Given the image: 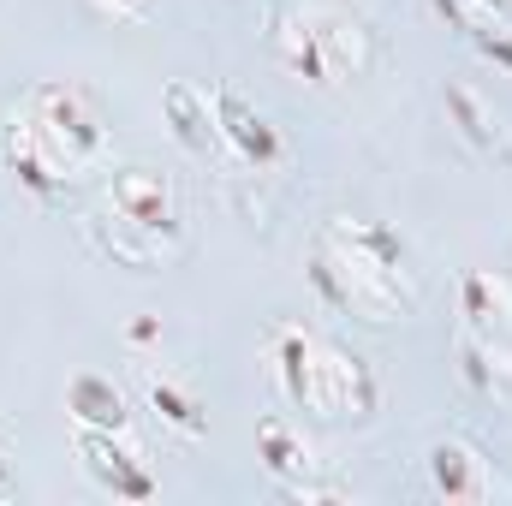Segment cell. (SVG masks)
Wrapping results in <instances>:
<instances>
[{
  "mask_svg": "<svg viewBox=\"0 0 512 506\" xmlns=\"http://www.w3.org/2000/svg\"><path fill=\"white\" fill-rule=\"evenodd\" d=\"M12 501V477H6V459H0V506Z\"/></svg>",
  "mask_w": 512,
  "mask_h": 506,
  "instance_id": "e0dca14e",
  "label": "cell"
},
{
  "mask_svg": "<svg viewBox=\"0 0 512 506\" xmlns=\"http://www.w3.org/2000/svg\"><path fill=\"white\" fill-rule=\"evenodd\" d=\"M268 364H274V381L286 393V405H298L304 417H322V423H364L382 399L376 387V370L346 352L340 340L304 328V322H280L274 328V346H268Z\"/></svg>",
  "mask_w": 512,
  "mask_h": 506,
  "instance_id": "277c9868",
  "label": "cell"
},
{
  "mask_svg": "<svg viewBox=\"0 0 512 506\" xmlns=\"http://www.w3.org/2000/svg\"><path fill=\"white\" fill-rule=\"evenodd\" d=\"M447 114H453L459 137H465L483 161L512 167V126H507V114H501L477 84H447Z\"/></svg>",
  "mask_w": 512,
  "mask_h": 506,
  "instance_id": "9c48e42d",
  "label": "cell"
},
{
  "mask_svg": "<svg viewBox=\"0 0 512 506\" xmlns=\"http://www.w3.org/2000/svg\"><path fill=\"white\" fill-rule=\"evenodd\" d=\"M6 167L18 173V185L42 203L66 197L108 149V114L102 96L84 84H30L12 114H6Z\"/></svg>",
  "mask_w": 512,
  "mask_h": 506,
  "instance_id": "6da1fadb",
  "label": "cell"
},
{
  "mask_svg": "<svg viewBox=\"0 0 512 506\" xmlns=\"http://www.w3.org/2000/svg\"><path fill=\"white\" fill-rule=\"evenodd\" d=\"M268 48L292 78H304L316 90L364 78L370 54H376L358 6H340V0H280L268 18Z\"/></svg>",
  "mask_w": 512,
  "mask_h": 506,
  "instance_id": "5b68a950",
  "label": "cell"
},
{
  "mask_svg": "<svg viewBox=\"0 0 512 506\" xmlns=\"http://www.w3.org/2000/svg\"><path fill=\"white\" fill-rule=\"evenodd\" d=\"M340 6H358V0H340Z\"/></svg>",
  "mask_w": 512,
  "mask_h": 506,
  "instance_id": "d6986e66",
  "label": "cell"
},
{
  "mask_svg": "<svg viewBox=\"0 0 512 506\" xmlns=\"http://www.w3.org/2000/svg\"><path fill=\"white\" fill-rule=\"evenodd\" d=\"M66 411H72L78 429H131L126 393H120L108 376H72V387H66Z\"/></svg>",
  "mask_w": 512,
  "mask_h": 506,
  "instance_id": "7c38bea8",
  "label": "cell"
},
{
  "mask_svg": "<svg viewBox=\"0 0 512 506\" xmlns=\"http://www.w3.org/2000/svg\"><path fill=\"white\" fill-rule=\"evenodd\" d=\"M96 256L120 262V268H167L179 262L191 245V209H185V191L167 167H149V161H131L114 167V179L102 185L90 221H84Z\"/></svg>",
  "mask_w": 512,
  "mask_h": 506,
  "instance_id": "3957f363",
  "label": "cell"
},
{
  "mask_svg": "<svg viewBox=\"0 0 512 506\" xmlns=\"http://www.w3.org/2000/svg\"><path fill=\"white\" fill-rule=\"evenodd\" d=\"M435 12H441L453 30H465L471 48H483L495 66L512 72V18L501 6H489V0H435Z\"/></svg>",
  "mask_w": 512,
  "mask_h": 506,
  "instance_id": "30bf717a",
  "label": "cell"
},
{
  "mask_svg": "<svg viewBox=\"0 0 512 506\" xmlns=\"http://www.w3.org/2000/svg\"><path fill=\"white\" fill-rule=\"evenodd\" d=\"M143 405H149L173 435H185V441L209 429V411H203L197 387L185 376H173V370H149V376H143Z\"/></svg>",
  "mask_w": 512,
  "mask_h": 506,
  "instance_id": "8fae6325",
  "label": "cell"
},
{
  "mask_svg": "<svg viewBox=\"0 0 512 506\" xmlns=\"http://www.w3.org/2000/svg\"><path fill=\"white\" fill-rule=\"evenodd\" d=\"M429 489L441 501H459V506L512 501V483L495 471V459H483L465 435H447V441L429 447Z\"/></svg>",
  "mask_w": 512,
  "mask_h": 506,
  "instance_id": "52a82bcc",
  "label": "cell"
},
{
  "mask_svg": "<svg viewBox=\"0 0 512 506\" xmlns=\"http://www.w3.org/2000/svg\"><path fill=\"white\" fill-rule=\"evenodd\" d=\"M161 114H167V126H173V137H179L185 149H215V114H209V90H197V84L173 78V84L161 90Z\"/></svg>",
  "mask_w": 512,
  "mask_h": 506,
  "instance_id": "4fadbf2b",
  "label": "cell"
},
{
  "mask_svg": "<svg viewBox=\"0 0 512 506\" xmlns=\"http://www.w3.org/2000/svg\"><path fill=\"white\" fill-rule=\"evenodd\" d=\"M78 459H84V471L114 495V501H149L161 483H155V471H149V459L131 447L126 429H78Z\"/></svg>",
  "mask_w": 512,
  "mask_h": 506,
  "instance_id": "ba28073f",
  "label": "cell"
},
{
  "mask_svg": "<svg viewBox=\"0 0 512 506\" xmlns=\"http://www.w3.org/2000/svg\"><path fill=\"white\" fill-rule=\"evenodd\" d=\"M102 12H114V18H149L155 12V0H96Z\"/></svg>",
  "mask_w": 512,
  "mask_h": 506,
  "instance_id": "9a60e30c",
  "label": "cell"
},
{
  "mask_svg": "<svg viewBox=\"0 0 512 506\" xmlns=\"http://www.w3.org/2000/svg\"><path fill=\"white\" fill-rule=\"evenodd\" d=\"M155 340V322H131V346H149Z\"/></svg>",
  "mask_w": 512,
  "mask_h": 506,
  "instance_id": "2e32d148",
  "label": "cell"
},
{
  "mask_svg": "<svg viewBox=\"0 0 512 506\" xmlns=\"http://www.w3.org/2000/svg\"><path fill=\"white\" fill-rule=\"evenodd\" d=\"M256 447H262V465H268L280 483H304V477H316V447H310L286 417H268V423L256 429Z\"/></svg>",
  "mask_w": 512,
  "mask_h": 506,
  "instance_id": "5bb4252c",
  "label": "cell"
},
{
  "mask_svg": "<svg viewBox=\"0 0 512 506\" xmlns=\"http://www.w3.org/2000/svg\"><path fill=\"white\" fill-rule=\"evenodd\" d=\"M310 286L358 322H405L417 310V268L405 239L382 221L334 215L310 239Z\"/></svg>",
  "mask_w": 512,
  "mask_h": 506,
  "instance_id": "7a4b0ae2",
  "label": "cell"
},
{
  "mask_svg": "<svg viewBox=\"0 0 512 506\" xmlns=\"http://www.w3.org/2000/svg\"><path fill=\"white\" fill-rule=\"evenodd\" d=\"M209 114H215V149H227L239 167L268 173V167L286 161V137H280V126H274L256 102H245L233 84H215V90H209Z\"/></svg>",
  "mask_w": 512,
  "mask_h": 506,
  "instance_id": "8992f818",
  "label": "cell"
},
{
  "mask_svg": "<svg viewBox=\"0 0 512 506\" xmlns=\"http://www.w3.org/2000/svg\"><path fill=\"white\" fill-rule=\"evenodd\" d=\"M489 6H501V12H507V18H512V0H489Z\"/></svg>",
  "mask_w": 512,
  "mask_h": 506,
  "instance_id": "ac0fdd59",
  "label": "cell"
}]
</instances>
